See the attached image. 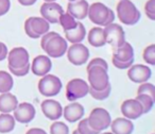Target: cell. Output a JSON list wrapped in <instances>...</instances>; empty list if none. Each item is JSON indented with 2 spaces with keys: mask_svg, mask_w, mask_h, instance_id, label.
<instances>
[{
  "mask_svg": "<svg viewBox=\"0 0 155 134\" xmlns=\"http://www.w3.org/2000/svg\"><path fill=\"white\" fill-rule=\"evenodd\" d=\"M29 22H30V28L32 32L35 34V36L38 39L45 33L49 32L50 24L43 17H29Z\"/></svg>",
  "mask_w": 155,
  "mask_h": 134,
  "instance_id": "44dd1931",
  "label": "cell"
},
{
  "mask_svg": "<svg viewBox=\"0 0 155 134\" xmlns=\"http://www.w3.org/2000/svg\"><path fill=\"white\" fill-rule=\"evenodd\" d=\"M136 100L140 102V104L142 106V109H143V114H147L149 113L151 110H152L153 106H154L155 100L153 98H151L149 95H146V94H137V97L135 98Z\"/></svg>",
  "mask_w": 155,
  "mask_h": 134,
  "instance_id": "83f0119b",
  "label": "cell"
},
{
  "mask_svg": "<svg viewBox=\"0 0 155 134\" xmlns=\"http://www.w3.org/2000/svg\"><path fill=\"white\" fill-rule=\"evenodd\" d=\"M84 106L78 102L70 103L65 106V109H63V116L69 122H75V121L80 120L84 116Z\"/></svg>",
  "mask_w": 155,
  "mask_h": 134,
  "instance_id": "ac0fdd59",
  "label": "cell"
},
{
  "mask_svg": "<svg viewBox=\"0 0 155 134\" xmlns=\"http://www.w3.org/2000/svg\"><path fill=\"white\" fill-rule=\"evenodd\" d=\"M14 80L11 74L8 72L0 70V94L8 93L13 89Z\"/></svg>",
  "mask_w": 155,
  "mask_h": 134,
  "instance_id": "484cf974",
  "label": "cell"
},
{
  "mask_svg": "<svg viewBox=\"0 0 155 134\" xmlns=\"http://www.w3.org/2000/svg\"><path fill=\"white\" fill-rule=\"evenodd\" d=\"M18 104V100L13 94L10 92L2 93L0 95V112L1 113H11L15 110Z\"/></svg>",
  "mask_w": 155,
  "mask_h": 134,
  "instance_id": "7402d4cb",
  "label": "cell"
},
{
  "mask_svg": "<svg viewBox=\"0 0 155 134\" xmlns=\"http://www.w3.org/2000/svg\"><path fill=\"white\" fill-rule=\"evenodd\" d=\"M26 134H47V132L45 130L41 129V128H32Z\"/></svg>",
  "mask_w": 155,
  "mask_h": 134,
  "instance_id": "b9f144b4",
  "label": "cell"
},
{
  "mask_svg": "<svg viewBox=\"0 0 155 134\" xmlns=\"http://www.w3.org/2000/svg\"><path fill=\"white\" fill-rule=\"evenodd\" d=\"M103 32L106 44H110L113 49L118 48L125 42V33L122 27L118 24L112 22L107 25L104 27Z\"/></svg>",
  "mask_w": 155,
  "mask_h": 134,
  "instance_id": "8992f818",
  "label": "cell"
},
{
  "mask_svg": "<svg viewBox=\"0 0 155 134\" xmlns=\"http://www.w3.org/2000/svg\"><path fill=\"white\" fill-rule=\"evenodd\" d=\"M152 134H154V133H152Z\"/></svg>",
  "mask_w": 155,
  "mask_h": 134,
  "instance_id": "c3c4849f",
  "label": "cell"
},
{
  "mask_svg": "<svg viewBox=\"0 0 155 134\" xmlns=\"http://www.w3.org/2000/svg\"><path fill=\"white\" fill-rule=\"evenodd\" d=\"M121 113L130 120L137 119L143 114V109L140 102L136 99H127L121 104Z\"/></svg>",
  "mask_w": 155,
  "mask_h": 134,
  "instance_id": "5bb4252c",
  "label": "cell"
},
{
  "mask_svg": "<svg viewBox=\"0 0 155 134\" xmlns=\"http://www.w3.org/2000/svg\"><path fill=\"white\" fill-rule=\"evenodd\" d=\"M9 70L11 72L12 75L17 77H25L29 74L30 72V63L28 65H26L25 67H21V68H12V67H9Z\"/></svg>",
  "mask_w": 155,
  "mask_h": 134,
  "instance_id": "d590c367",
  "label": "cell"
},
{
  "mask_svg": "<svg viewBox=\"0 0 155 134\" xmlns=\"http://www.w3.org/2000/svg\"><path fill=\"white\" fill-rule=\"evenodd\" d=\"M67 48H68L67 41L64 37L61 36L58 33H56L47 42L44 51L46 52V54H48L49 58L58 59L66 53Z\"/></svg>",
  "mask_w": 155,
  "mask_h": 134,
  "instance_id": "9c48e42d",
  "label": "cell"
},
{
  "mask_svg": "<svg viewBox=\"0 0 155 134\" xmlns=\"http://www.w3.org/2000/svg\"><path fill=\"white\" fill-rule=\"evenodd\" d=\"M88 123L94 130L96 131H104L110 127V122H112V118L110 115L105 109L102 108H97L94 109L91 111V115L87 118Z\"/></svg>",
  "mask_w": 155,
  "mask_h": 134,
  "instance_id": "5b68a950",
  "label": "cell"
},
{
  "mask_svg": "<svg viewBox=\"0 0 155 134\" xmlns=\"http://www.w3.org/2000/svg\"><path fill=\"white\" fill-rule=\"evenodd\" d=\"M113 58L117 59L119 61H129L134 59V49L132 47V45L125 41L121 46L114 49Z\"/></svg>",
  "mask_w": 155,
  "mask_h": 134,
  "instance_id": "cb8c5ba5",
  "label": "cell"
},
{
  "mask_svg": "<svg viewBox=\"0 0 155 134\" xmlns=\"http://www.w3.org/2000/svg\"><path fill=\"white\" fill-rule=\"evenodd\" d=\"M102 134H114V133H112V132H104V133H102Z\"/></svg>",
  "mask_w": 155,
  "mask_h": 134,
  "instance_id": "bcb514c9",
  "label": "cell"
},
{
  "mask_svg": "<svg viewBox=\"0 0 155 134\" xmlns=\"http://www.w3.org/2000/svg\"><path fill=\"white\" fill-rule=\"evenodd\" d=\"M66 41L71 44H77V43H82L84 39L86 37V29H85L84 25L81 22L78 20L77 26L71 30L64 31Z\"/></svg>",
  "mask_w": 155,
  "mask_h": 134,
  "instance_id": "d6986e66",
  "label": "cell"
},
{
  "mask_svg": "<svg viewBox=\"0 0 155 134\" xmlns=\"http://www.w3.org/2000/svg\"><path fill=\"white\" fill-rule=\"evenodd\" d=\"M64 13L62 5L53 2H45L41 7V15L49 24H58V18L61 14Z\"/></svg>",
  "mask_w": 155,
  "mask_h": 134,
  "instance_id": "8fae6325",
  "label": "cell"
},
{
  "mask_svg": "<svg viewBox=\"0 0 155 134\" xmlns=\"http://www.w3.org/2000/svg\"><path fill=\"white\" fill-rule=\"evenodd\" d=\"M112 133L114 134H132L134 131V125L127 118H116L110 125Z\"/></svg>",
  "mask_w": 155,
  "mask_h": 134,
  "instance_id": "ffe728a7",
  "label": "cell"
},
{
  "mask_svg": "<svg viewBox=\"0 0 155 134\" xmlns=\"http://www.w3.org/2000/svg\"><path fill=\"white\" fill-rule=\"evenodd\" d=\"M87 39L88 43L91 44L93 47H103L106 44L105 37H104L103 28L101 27H95L89 30L88 34H87Z\"/></svg>",
  "mask_w": 155,
  "mask_h": 134,
  "instance_id": "603a6c76",
  "label": "cell"
},
{
  "mask_svg": "<svg viewBox=\"0 0 155 134\" xmlns=\"http://www.w3.org/2000/svg\"><path fill=\"white\" fill-rule=\"evenodd\" d=\"M51 134H69V128L66 123L62 121H55L50 126Z\"/></svg>",
  "mask_w": 155,
  "mask_h": 134,
  "instance_id": "f546056e",
  "label": "cell"
},
{
  "mask_svg": "<svg viewBox=\"0 0 155 134\" xmlns=\"http://www.w3.org/2000/svg\"><path fill=\"white\" fill-rule=\"evenodd\" d=\"M146 15L151 20H155V0H148L144 5Z\"/></svg>",
  "mask_w": 155,
  "mask_h": 134,
  "instance_id": "836d02e7",
  "label": "cell"
},
{
  "mask_svg": "<svg viewBox=\"0 0 155 134\" xmlns=\"http://www.w3.org/2000/svg\"><path fill=\"white\" fill-rule=\"evenodd\" d=\"M8 52H9V50H8L7 45L2 42H0V61H3L5 59H7Z\"/></svg>",
  "mask_w": 155,
  "mask_h": 134,
  "instance_id": "ab89813d",
  "label": "cell"
},
{
  "mask_svg": "<svg viewBox=\"0 0 155 134\" xmlns=\"http://www.w3.org/2000/svg\"><path fill=\"white\" fill-rule=\"evenodd\" d=\"M11 9V1L10 0H0V17L8 13Z\"/></svg>",
  "mask_w": 155,
  "mask_h": 134,
  "instance_id": "74e56055",
  "label": "cell"
},
{
  "mask_svg": "<svg viewBox=\"0 0 155 134\" xmlns=\"http://www.w3.org/2000/svg\"><path fill=\"white\" fill-rule=\"evenodd\" d=\"M62 81L54 75H45L38 82V91L45 97H54L62 89Z\"/></svg>",
  "mask_w": 155,
  "mask_h": 134,
  "instance_id": "277c9868",
  "label": "cell"
},
{
  "mask_svg": "<svg viewBox=\"0 0 155 134\" xmlns=\"http://www.w3.org/2000/svg\"><path fill=\"white\" fill-rule=\"evenodd\" d=\"M93 66H101V67H103L104 69L108 70L107 62H106L105 60H103V59H101V58L93 59V60H91V62L87 64V69H89V68H91V67H93Z\"/></svg>",
  "mask_w": 155,
  "mask_h": 134,
  "instance_id": "8d00e7d4",
  "label": "cell"
},
{
  "mask_svg": "<svg viewBox=\"0 0 155 134\" xmlns=\"http://www.w3.org/2000/svg\"><path fill=\"white\" fill-rule=\"evenodd\" d=\"M87 16L93 24L99 27H105L114 22L115 20V13L113 10H110L102 2L91 3L88 8Z\"/></svg>",
  "mask_w": 155,
  "mask_h": 134,
  "instance_id": "6da1fadb",
  "label": "cell"
},
{
  "mask_svg": "<svg viewBox=\"0 0 155 134\" xmlns=\"http://www.w3.org/2000/svg\"><path fill=\"white\" fill-rule=\"evenodd\" d=\"M45 2H53V1H56V0H44Z\"/></svg>",
  "mask_w": 155,
  "mask_h": 134,
  "instance_id": "ee69618b",
  "label": "cell"
},
{
  "mask_svg": "<svg viewBox=\"0 0 155 134\" xmlns=\"http://www.w3.org/2000/svg\"><path fill=\"white\" fill-rule=\"evenodd\" d=\"M77 131L79 132L80 134H99V131H96L94 130L93 128L89 126L88 120L86 119H83L79 122V126H78Z\"/></svg>",
  "mask_w": 155,
  "mask_h": 134,
  "instance_id": "1f68e13d",
  "label": "cell"
},
{
  "mask_svg": "<svg viewBox=\"0 0 155 134\" xmlns=\"http://www.w3.org/2000/svg\"><path fill=\"white\" fill-rule=\"evenodd\" d=\"M89 84L83 79H72L67 83L66 98L69 101H75L88 94Z\"/></svg>",
  "mask_w": 155,
  "mask_h": 134,
  "instance_id": "52a82bcc",
  "label": "cell"
},
{
  "mask_svg": "<svg viewBox=\"0 0 155 134\" xmlns=\"http://www.w3.org/2000/svg\"><path fill=\"white\" fill-rule=\"evenodd\" d=\"M72 134H80V133H79V132H78L77 130H75V131H73V132H72Z\"/></svg>",
  "mask_w": 155,
  "mask_h": 134,
  "instance_id": "f6af8a7d",
  "label": "cell"
},
{
  "mask_svg": "<svg viewBox=\"0 0 155 134\" xmlns=\"http://www.w3.org/2000/svg\"><path fill=\"white\" fill-rule=\"evenodd\" d=\"M56 34V32H47L45 33L44 35H41V49H45V46L46 44H47V42L49 41L50 39H51L52 36H54V35Z\"/></svg>",
  "mask_w": 155,
  "mask_h": 134,
  "instance_id": "f35d334b",
  "label": "cell"
},
{
  "mask_svg": "<svg viewBox=\"0 0 155 134\" xmlns=\"http://www.w3.org/2000/svg\"><path fill=\"white\" fill-rule=\"evenodd\" d=\"M69 2H72V1H75V0H68Z\"/></svg>",
  "mask_w": 155,
  "mask_h": 134,
  "instance_id": "7dc6e473",
  "label": "cell"
},
{
  "mask_svg": "<svg viewBox=\"0 0 155 134\" xmlns=\"http://www.w3.org/2000/svg\"><path fill=\"white\" fill-rule=\"evenodd\" d=\"M137 94H146V95H149L151 98H153L155 100V86L148 82L140 83V86L138 87Z\"/></svg>",
  "mask_w": 155,
  "mask_h": 134,
  "instance_id": "d6a6232c",
  "label": "cell"
},
{
  "mask_svg": "<svg viewBox=\"0 0 155 134\" xmlns=\"http://www.w3.org/2000/svg\"><path fill=\"white\" fill-rule=\"evenodd\" d=\"M8 62L9 67L12 68H21L29 64V52L24 47H15L8 52Z\"/></svg>",
  "mask_w": 155,
  "mask_h": 134,
  "instance_id": "30bf717a",
  "label": "cell"
},
{
  "mask_svg": "<svg viewBox=\"0 0 155 134\" xmlns=\"http://www.w3.org/2000/svg\"><path fill=\"white\" fill-rule=\"evenodd\" d=\"M151 75H152V72H151L150 67L143 64L132 65L127 72V77L134 83L147 82L151 78Z\"/></svg>",
  "mask_w": 155,
  "mask_h": 134,
  "instance_id": "4fadbf2b",
  "label": "cell"
},
{
  "mask_svg": "<svg viewBox=\"0 0 155 134\" xmlns=\"http://www.w3.org/2000/svg\"><path fill=\"white\" fill-rule=\"evenodd\" d=\"M15 118L9 113L0 114V133H10L15 128Z\"/></svg>",
  "mask_w": 155,
  "mask_h": 134,
  "instance_id": "d4e9b609",
  "label": "cell"
},
{
  "mask_svg": "<svg viewBox=\"0 0 155 134\" xmlns=\"http://www.w3.org/2000/svg\"><path fill=\"white\" fill-rule=\"evenodd\" d=\"M110 91H112V86H110V84L106 89H102V91H96V89L89 87L88 94H91V97L96 100H105L110 97Z\"/></svg>",
  "mask_w": 155,
  "mask_h": 134,
  "instance_id": "f1b7e54d",
  "label": "cell"
},
{
  "mask_svg": "<svg viewBox=\"0 0 155 134\" xmlns=\"http://www.w3.org/2000/svg\"><path fill=\"white\" fill-rule=\"evenodd\" d=\"M17 1L24 7H31L36 2L37 0H17Z\"/></svg>",
  "mask_w": 155,
  "mask_h": 134,
  "instance_id": "7bdbcfd3",
  "label": "cell"
},
{
  "mask_svg": "<svg viewBox=\"0 0 155 134\" xmlns=\"http://www.w3.org/2000/svg\"><path fill=\"white\" fill-rule=\"evenodd\" d=\"M112 62H113V65H114L116 68H118V69H127V68H130V67L133 65L134 59L129 60V61H119V60H117V59L113 58Z\"/></svg>",
  "mask_w": 155,
  "mask_h": 134,
  "instance_id": "e575fe53",
  "label": "cell"
},
{
  "mask_svg": "<svg viewBox=\"0 0 155 134\" xmlns=\"http://www.w3.org/2000/svg\"><path fill=\"white\" fill-rule=\"evenodd\" d=\"M52 68V62L48 55H37L34 58L30 69L35 76L43 77L47 75Z\"/></svg>",
  "mask_w": 155,
  "mask_h": 134,
  "instance_id": "2e32d148",
  "label": "cell"
},
{
  "mask_svg": "<svg viewBox=\"0 0 155 134\" xmlns=\"http://www.w3.org/2000/svg\"><path fill=\"white\" fill-rule=\"evenodd\" d=\"M44 115L50 120H58L63 115V108L61 103L56 100L47 99L44 100L41 104Z\"/></svg>",
  "mask_w": 155,
  "mask_h": 134,
  "instance_id": "9a60e30c",
  "label": "cell"
},
{
  "mask_svg": "<svg viewBox=\"0 0 155 134\" xmlns=\"http://www.w3.org/2000/svg\"><path fill=\"white\" fill-rule=\"evenodd\" d=\"M67 59L74 66H81L87 63L89 59V50L82 43L72 44L67 48Z\"/></svg>",
  "mask_w": 155,
  "mask_h": 134,
  "instance_id": "ba28073f",
  "label": "cell"
},
{
  "mask_svg": "<svg viewBox=\"0 0 155 134\" xmlns=\"http://www.w3.org/2000/svg\"><path fill=\"white\" fill-rule=\"evenodd\" d=\"M25 32H26V34L28 35L29 37H31V39H37L36 36H35V34L32 32V30H31L30 28V22H29V18L25 22Z\"/></svg>",
  "mask_w": 155,
  "mask_h": 134,
  "instance_id": "60d3db41",
  "label": "cell"
},
{
  "mask_svg": "<svg viewBox=\"0 0 155 134\" xmlns=\"http://www.w3.org/2000/svg\"><path fill=\"white\" fill-rule=\"evenodd\" d=\"M87 72H88V84L91 89L96 91H102L110 84L107 70L104 69L103 67L93 66L87 69Z\"/></svg>",
  "mask_w": 155,
  "mask_h": 134,
  "instance_id": "3957f363",
  "label": "cell"
},
{
  "mask_svg": "<svg viewBox=\"0 0 155 134\" xmlns=\"http://www.w3.org/2000/svg\"><path fill=\"white\" fill-rule=\"evenodd\" d=\"M14 112V118L20 123H29L34 119L36 111L35 108L29 102H22L17 104Z\"/></svg>",
  "mask_w": 155,
  "mask_h": 134,
  "instance_id": "7c38bea8",
  "label": "cell"
},
{
  "mask_svg": "<svg viewBox=\"0 0 155 134\" xmlns=\"http://www.w3.org/2000/svg\"><path fill=\"white\" fill-rule=\"evenodd\" d=\"M143 60L147 64L155 65V45H150L143 50Z\"/></svg>",
  "mask_w": 155,
  "mask_h": 134,
  "instance_id": "4dcf8cb0",
  "label": "cell"
},
{
  "mask_svg": "<svg viewBox=\"0 0 155 134\" xmlns=\"http://www.w3.org/2000/svg\"><path fill=\"white\" fill-rule=\"evenodd\" d=\"M58 24L62 26L64 31H67V30H71V29L74 28L78 24V20L69 13L64 12L63 14H61L60 18H58Z\"/></svg>",
  "mask_w": 155,
  "mask_h": 134,
  "instance_id": "4316f807",
  "label": "cell"
},
{
  "mask_svg": "<svg viewBox=\"0 0 155 134\" xmlns=\"http://www.w3.org/2000/svg\"><path fill=\"white\" fill-rule=\"evenodd\" d=\"M89 5L86 0H75L67 5V13L72 15L77 20H83L87 17Z\"/></svg>",
  "mask_w": 155,
  "mask_h": 134,
  "instance_id": "e0dca14e",
  "label": "cell"
},
{
  "mask_svg": "<svg viewBox=\"0 0 155 134\" xmlns=\"http://www.w3.org/2000/svg\"><path fill=\"white\" fill-rule=\"evenodd\" d=\"M117 15L122 24L134 26L140 19V12L131 0H119L117 5Z\"/></svg>",
  "mask_w": 155,
  "mask_h": 134,
  "instance_id": "7a4b0ae2",
  "label": "cell"
}]
</instances>
